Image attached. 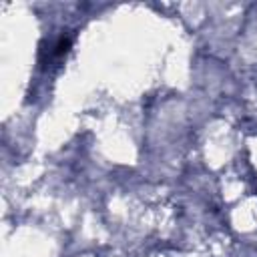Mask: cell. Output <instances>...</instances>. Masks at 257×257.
<instances>
[{"label": "cell", "instance_id": "6da1fadb", "mask_svg": "<svg viewBox=\"0 0 257 257\" xmlns=\"http://www.w3.org/2000/svg\"><path fill=\"white\" fill-rule=\"evenodd\" d=\"M68 48H70V38L68 36H60L58 42L54 44V54L56 56H62L64 52H68Z\"/></svg>", "mask_w": 257, "mask_h": 257}]
</instances>
